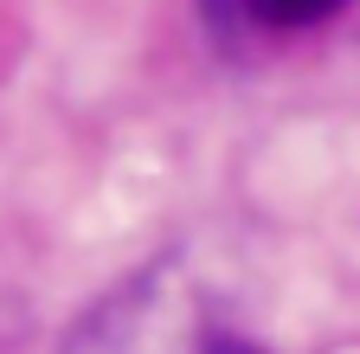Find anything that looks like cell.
Listing matches in <instances>:
<instances>
[{
  "label": "cell",
  "instance_id": "6da1fadb",
  "mask_svg": "<svg viewBox=\"0 0 360 354\" xmlns=\"http://www.w3.org/2000/svg\"><path fill=\"white\" fill-rule=\"evenodd\" d=\"M238 7H245V20H257V26L290 32V26H315V20L341 13L347 0H238Z\"/></svg>",
  "mask_w": 360,
  "mask_h": 354
},
{
  "label": "cell",
  "instance_id": "7a4b0ae2",
  "mask_svg": "<svg viewBox=\"0 0 360 354\" xmlns=\"http://www.w3.org/2000/svg\"><path fill=\"white\" fill-rule=\"evenodd\" d=\"M206 354H251V348H245V341H232V335H212V341H206Z\"/></svg>",
  "mask_w": 360,
  "mask_h": 354
}]
</instances>
